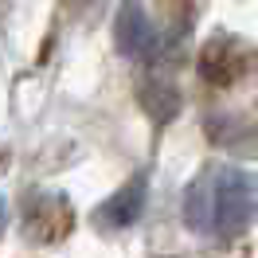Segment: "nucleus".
Returning a JSON list of instances; mask_svg holds the SVG:
<instances>
[{
	"label": "nucleus",
	"mask_w": 258,
	"mask_h": 258,
	"mask_svg": "<svg viewBox=\"0 0 258 258\" xmlns=\"http://www.w3.org/2000/svg\"><path fill=\"white\" fill-rule=\"evenodd\" d=\"M258 219V176L239 164L211 161L184 188V223L204 239H242Z\"/></svg>",
	"instance_id": "obj_1"
},
{
	"label": "nucleus",
	"mask_w": 258,
	"mask_h": 258,
	"mask_svg": "<svg viewBox=\"0 0 258 258\" xmlns=\"http://www.w3.org/2000/svg\"><path fill=\"white\" fill-rule=\"evenodd\" d=\"M113 39H117V51L125 59H149L157 63L164 51V39L161 32L153 28V20L145 16V8L137 0H125L117 8V20H113Z\"/></svg>",
	"instance_id": "obj_2"
},
{
	"label": "nucleus",
	"mask_w": 258,
	"mask_h": 258,
	"mask_svg": "<svg viewBox=\"0 0 258 258\" xmlns=\"http://www.w3.org/2000/svg\"><path fill=\"white\" fill-rule=\"evenodd\" d=\"M246 63H250V55H246V43H242L239 35L215 32L208 43L200 47L196 71H200V79H208L211 86H231V82L242 79Z\"/></svg>",
	"instance_id": "obj_3"
},
{
	"label": "nucleus",
	"mask_w": 258,
	"mask_h": 258,
	"mask_svg": "<svg viewBox=\"0 0 258 258\" xmlns=\"http://www.w3.org/2000/svg\"><path fill=\"white\" fill-rule=\"evenodd\" d=\"M145 204H149V176L145 172H133L110 200H102L94 208L90 223H94L98 231H110V235L113 231H125V227H133L145 215Z\"/></svg>",
	"instance_id": "obj_4"
},
{
	"label": "nucleus",
	"mask_w": 258,
	"mask_h": 258,
	"mask_svg": "<svg viewBox=\"0 0 258 258\" xmlns=\"http://www.w3.org/2000/svg\"><path fill=\"white\" fill-rule=\"evenodd\" d=\"M71 227H75V211H71V200H67V196H59V192L28 196V204H24V231H28L35 242L67 239Z\"/></svg>",
	"instance_id": "obj_5"
},
{
	"label": "nucleus",
	"mask_w": 258,
	"mask_h": 258,
	"mask_svg": "<svg viewBox=\"0 0 258 258\" xmlns=\"http://www.w3.org/2000/svg\"><path fill=\"white\" fill-rule=\"evenodd\" d=\"M137 102H141V110H145L153 121H161V125L176 121L180 110H184V98H180L176 82L164 79V75H141V82H137Z\"/></svg>",
	"instance_id": "obj_6"
},
{
	"label": "nucleus",
	"mask_w": 258,
	"mask_h": 258,
	"mask_svg": "<svg viewBox=\"0 0 258 258\" xmlns=\"http://www.w3.org/2000/svg\"><path fill=\"white\" fill-rule=\"evenodd\" d=\"M208 137L215 145H223L227 153L239 157H258V129L239 117V113H211L208 117Z\"/></svg>",
	"instance_id": "obj_7"
},
{
	"label": "nucleus",
	"mask_w": 258,
	"mask_h": 258,
	"mask_svg": "<svg viewBox=\"0 0 258 258\" xmlns=\"http://www.w3.org/2000/svg\"><path fill=\"white\" fill-rule=\"evenodd\" d=\"M161 12H164V28H168V43H180L192 32V20H196L192 0H161Z\"/></svg>",
	"instance_id": "obj_8"
},
{
	"label": "nucleus",
	"mask_w": 258,
	"mask_h": 258,
	"mask_svg": "<svg viewBox=\"0 0 258 258\" xmlns=\"http://www.w3.org/2000/svg\"><path fill=\"white\" fill-rule=\"evenodd\" d=\"M4 168H8V153L0 149V172H4Z\"/></svg>",
	"instance_id": "obj_9"
},
{
	"label": "nucleus",
	"mask_w": 258,
	"mask_h": 258,
	"mask_svg": "<svg viewBox=\"0 0 258 258\" xmlns=\"http://www.w3.org/2000/svg\"><path fill=\"white\" fill-rule=\"evenodd\" d=\"M0 231H4V200H0Z\"/></svg>",
	"instance_id": "obj_10"
}]
</instances>
